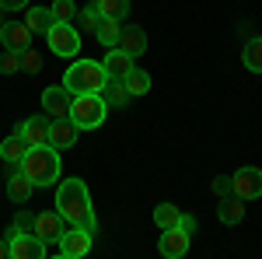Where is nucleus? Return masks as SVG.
I'll use <instances>...</instances> for the list:
<instances>
[{
  "label": "nucleus",
  "mask_w": 262,
  "mask_h": 259,
  "mask_svg": "<svg viewBox=\"0 0 262 259\" xmlns=\"http://www.w3.org/2000/svg\"><path fill=\"white\" fill-rule=\"evenodd\" d=\"M56 210L67 224L74 228H88V231H98V217H95V207H91V193L84 179H63L56 189Z\"/></svg>",
  "instance_id": "nucleus-1"
},
{
  "label": "nucleus",
  "mask_w": 262,
  "mask_h": 259,
  "mask_svg": "<svg viewBox=\"0 0 262 259\" xmlns=\"http://www.w3.org/2000/svg\"><path fill=\"white\" fill-rule=\"evenodd\" d=\"M18 168L28 175V182L35 189H46V186H56V179H60V172H63V161H60V151L53 144H39V147L25 151Z\"/></svg>",
  "instance_id": "nucleus-2"
},
{
  "label": "nucleus",
  "mask_w": 262,
  "mask_h": 259,
  "mask_svg": "<svg viewBox=\"0 0 262 259\" xmlns=\"http://www.w3.org/2000/svg\"><path fill=\"white\" fill-rule=\"evenodd\" d=\"M108 84V70L101 60H74L63 74V88L70 95H88V91H101Z\"/></svg>",
  "instance_id": "nucleus-3"
},
{
  "label": "nucleus",
  "mask_w": 262,
  "mask_h": 259,
  "mask_svg": "<svg viewBox=\"0 0 262 259\" xmlns=\"http://www.w3.org/2000/svg\"><path fill=\"white\" fill-rule=\"evenodd\" d=\"M108 105L101 98V91H88V95H74L70 98V119L77 123V130H98L105 123Z\"/></svg>",
  "instance_id": "nucleus-4"
},
{
  "label": "nucleus",
  "mask_w": 262,
  "mask_h": 259,
  "mask_svg": "<svg viewBox=\"0 0 262 259\" xmlns=\"http://www.w3.org/2000/svg\"><path fill=\"white\" fill-rule=\"evenodd\" d=\"M46 42L56 56H77L81 53V32L74 28V21H53L46 28Z\"/></svg>",
  "instance_id": "nucleus-5"
},
{
  "label": "nucleus",
  "mask_w": 262,
  "mask_h": 259,
  "mask_svg": "<svg viewBox=\"0 0 262 259\" xmlns=\"http://www.w3.org/2000/svg\"><path fill=\"white\" fill-rule=\"evenodd\" d=\"M7 245H11V259H42L49 252V245L35 231H14V228H7Z\"/></svg>",
  "instance_id": "nucleus-6"
},
{
  "label": "nucleus",
  "mask_w": 262,
  "mask_h": 259,
  "mask_svg": "<svg viewBox=\"0 0 262 259\" xmlns=\"http://www.w3.org/2000/svg\"><path fill=\"white\" fill-rule=\"evenodd\" d=\"M231 189H234V196H242L245 203H248V200H259L262 196V168H252V165L238 168V172L231 175Z\"/></svg>",
  "instance_id": "nucleus-7"
},
{
  "label": "nucleus",
  "mask_w": 262,
  "mask_h": 259,
  "mask_svg": "<svg viewBox=\"0 0 262 259\" xmlns=\"http://www.w3.org/2000/svg\"><path fill=\"white\" fill-rule=\"evenodd\" d=\"M91 235L95 231H88V228H67L63 231V238L56 242V249H60L63 259H81L91 252Z\"/></svg>",
  "instance_id": "nucleus-8"
},
{
  "label": "nucleus",
  "mask_w": 262,
  "mask_h": 259,
  "mask_svg": "<svg viewBox=\"0 0 262 259\" xmlns=\"http://www.w3.org/2000/svg\"><path fill=\"white\" fill-rule=\"evenodd\" d=\"M70 91L63 88V84H49L46 91H42V112L46 116H53V119H63V116H70Z\"/></svg>",
  "instance_id": "nucleus-9"
},
{
  "label": "nucleus",
  "mask_w": 262,
  "mask_h": 259,
  "mask_svg": "<svg viewBox=\"0 0 262 259\" xmlns=\"http://www.w3.org/2000/svg\"><path fill=\"white\" fill-rule=\"evenodd\" d=\"M63 224H67V221L60 217V210H42V214H35V224H32V231H35V235H39L46 245H53V242H60V238H63V231H67Z\"/></svg>",
  "instance_id": "nucleus-10"
},
{
  "label": "nucleus",
  "mask_w": 262,
  "mask_h": 259,
  "mask_svg": "<svg viewBox=\"0 0 262 259\" xmlns=\"http://www.w3.org/2000/svg\"><path fill=\"white\" fill-rule=\"evenodd\" d=\"M189 242H192V235H185L179 224H175V228H164L161 242H158V252H161L164 259H182L189 252Z\"/></svg>",
  "instance_id": "nucleus-11"
},
{
  "label": "nucleus",
  "mask_w": 262,
  "mask_h": 259,
  "mask_svg": "<svg viewBox=\"0 0 262 259\" xmlns=\"http://www.w3.org/2000/svg\"><path fill=\"white\" fill-rule=\"evenodd\" d=\"M28 147H39V144H49V119L46 116H28L25 123H18V130H14Z\"/></svg>",
  "instance_id": "nucleus-12"
},
{
  "label": "nucleus",
  "mask_w": 262,
  "mask_h": 259,
  "mask_svg": "<svg viewBox=\"0 0 262 259\" xmlns=\"http://www.w3.org/2000/svg\"><path fill=\"white\" fill-rule=\"evenodd\" d=\"M77 123L70 119V116H63V119H53L49 123V144L56 147V151H67V147H74L77 144Z\"/></svg>",
  "instance_id": "nucleus-13"
},
{
  "label": "nucleus",
  "mask_w": 262,
  "mask_h": 259,
  "mask_svg": "<svg viewBox=\"0 0 262 259\" xmlns=\"http://www.w3.org/2000/svg\"><path fill=\"white\" fill-rule=\"evenodd\" d=\"M0 39H4V49H14V53H25L32 46V32L25 21H4L0 28Z\"/></svg>",
  "instance_id": "nucleus-14"
},
{
  "label": "nucleus",
  "mask_w": 262,
  "mask_h": 259,
  "mask_svg": "<svg viewBox=\"0 0 262 259\" xmlns=\"http://www.w3.org/2000/svg\"><path fill=\"white\" fill-rule=\"evenodd\" d=\"M4 193H7V200H11V203H28V196L35 193V186H32V182H28V175L18 168V172H11V175H7Z\"/></svg>",
  "instance_id": "nucleus-15"
},
{
  "label": "nucleus",
  "mask_w": 262,
  "mask_h": 259,
  "mask_svg": "<svg viewBox=\"0 0 262 259\" xmlns=\"http://www.w3.org/2000/svg\"><path fill=\"white\" fill-rule=\"evenodd\" d=\"M133 60H137V56H129L126 49L112 46V49L105 53V60H101V63H105V70H108V77H126V74L133 70Z\"/></svg>",
  "instance_id": "nucleus-16"
},
{
  "label": "nucleus",
  "mask_w": 262,
  "mask_h": 259,
  "mask_svg": "<svg viewBox=\"0 0 262 259\" xmlns=\"http://www.w3.org/2000/svg\"><path fill=\"white\" fill-rule=\"evenodd\" d=\"M119 49H126L129 56H140L143 49H147V32H143L140 25H129V28H122L119 32V42H116Z\"/></svg>",
  "instance_id": "nucleus-17"
},
{
  "label": "nucleus",
  "mask_w": 262,
  "mask_h": 259,
  "mask_svg": "<svg viewBox=\"0 0 262 259\" xmlns=\"http://www.w3.org/2000/svg\"><path fill=\"white\" fill-rule=\"evenodd\" d=\"M101 98H105V105H112V109H126L133 102V95L126 91L122 77H108V84L101 88Z\"/></svg>",
  "instance_id": "nucleus-18"
},
{
  "label": "nucleus",
  "mask_w": 262,
  "mask_h": 259,
  "mask_svg": "<svg viewBox=\"0 0 262 259\" xmlns=\"http://www.w3.org/2000/svg\"><path fill=\"white\" fill-rule=\"evenodd\" d=\"M217 217L221 224H242L245 221V200L242 196H224L217 207Z\"/></svg>",
  "instance_id": "nucleus-19"
},
{
  "label": "nucleus",
  "mask_w": 262,
  "mask_h": 259,
  "mask_svg": "<svg viewBox=\"0 0 262 259\" xmlns=\"http://www.w3.org/2000/svg\"><path fill=\"white\" fill-rule=\"evenodd\" d=\"M25 25H28V32H32V35H46V28L53 25V14H49V7H32V4H28Z\"/></svg>",
  "instance_id": "nucleus-20"
},
{
  "label": "nucleus",
  "mask_w": 262,
  "mask_h": 259,
  "mask_svg": "<svg viewBox=\"0 0 262 259\" xmlns=\"http://www.w3.org/2000/svg\"><path fill=\"white\" fill-rule=\"evenodd\" d=\"M25 151H28V144H25L18 133H11V137L0 144V161H7V165H21Z\"/></svg>",
  "instance_id": "nucleus-21"
},
{
  "label": "nucleus",
  "mask_w": 262,
  "mask_h": 259,
  "mask_svg": "<svg viewBox=\"0 0 262 259\" xmlns=\"http://www.w3.org/2000/svg\"><path fill=\"white\" fill-rule=\"evenodd\" d=\"M119 32H122V21H116V18H101V21H98V28H95V39H98L105 49H112V46L119 42Z\"/></svg>",
  "instance_id": "nucleus-22"
},
{
  "label": "nucleus",
  "mask_w": 262,
  "mask_h": 259,
  "mask_svg": "<svg viewBox=\"0 0 262 259\" xmlns=\"http://www.w3.org/2000/svg\"><path fill=\"white\" fill-rule=\"evenodd\" d=\"M122 84H126V91H129L133 98H140V95H147V91H150V74H147V70H140V67H133V70L122 77Z\"/></svg>",
  "instance_id": "nucleus-23"
},
{
  "label": "nucleus",
  "mask_w": 262,
  "mask_h": 259,
  "mask_svg": "<svg viewBox=\"0 0 262 259\" xmlns=\"http://www.w3.org/2000/svg\"><path fill=\"white\" fill-rule=\"evenodd\" d=\"M242 63L252 70V74H262V35L245 42V53H242Z\"/></svg>",
  "instance_id": "nucleus-24"
},
{
  "label": "nucleus",
  "mask_w": 262,
  "mask_h": 259,
  "mask_svg": "<svg viewBox=\"0 0 262 259\" xmlns=\"http://www.w3.org/2000/svg\"><path fill=\"white\" fill-rule=\"evenodd\" d=\"M179 221H182V210L175 203H158V207H154V224H158L161 231L164 228H175Z\"/></svg>",
  "instance_id": "nucleus-25"
},
{
  "label": "nucleus",
  "mask_w": 262,
  "mask_h": 259,
  "mask_svg": "<svg viewBox=\"0 0 262 259\" xmlns=\"http://www.w3.org/2000/svg\"><path fill=\"white\" fill-rule=\"evenodd\" d=\"M95 4H98L101 18H116V21H122L126 14H129V0H95Z\"/></svg>",
  "instance_id": "nucleus-26"
},
{
  "label": "nucleus",
  "mask_w": 262,
  "mask_h": 259,
  "mask_svg": "<svg viewBox=\"0 0 262 259\" xmlns=\"http://www.w3.org/2000/svg\"><path fill=\"white\" fill-rule=\"evenodd\" d=\"M77 11H81V7H77L74 0H53V4H49L53 21H74V18H77Z\"/></svg>",
  "instance_id": "nucleus-27"
},
{
  "label": "nucleus",
  "mask_w": 262,
  "mask_h": 259,
  "mask_svg": "<svg viewBox=\"0 0 262 259\" xmlns=\"http://www.w3.org/2000/svg\"><path fill=\"white\" fill-rule=\"evenodd\" d=\"M77 18H81L84 32H91V35H95V28H98V21H101V11H98V4H88L84 11H77Z\"/></svg>",
  "instance_id": "nucleus-28"
},
{
  "label": "nucleus",
  "mask_w": 262,
  "mask_h": 259,
  "mask_svg": "<svg viewBox=\"0 0 262 259\" xmlns=\"http://www.w3.org/2000/svg\"><path fill=\"white\" fill-rule=\"evenodd\" d=\"M18 70H21V53L0 49V74H18Z\"/></svg>",
  "instance_id": "nucleus-29"
},
{
  "label": "nucleus",
  "mask_w": 262,
  "mask_h": 259,
  "mask_svg": "<svg viewBox=\"0 0 262 259\" xmlns=\"http://www.w3.org/2000/svg\"><path fill=\"white\" fill-rule=\"evenodd\" d=\"M21 70H25V74H39V70H42V56L32 49V46L21 53Z\"/></svg>",
  "instance_id": "nucleus-30"
},
{
  "label": "nucleus",
  "mask_w": 262,
  "mask_h": 259,
  "mask_svg": "<svg viewBox=\"0 0 262 259\" xmlns=\"http://www.w3.org/2000/svg\"><path fill=\"white\" fill-rule=\"evenodd\" d=\"M213 193H217V196H234V189H231V175H217V179H213Z\"/></svg>",
  "instance_id": "nucleus-31"
},
{
  "label": "nucleus",
  "mask_w": 262,
  "mask_h": 259,
  "mask_svg": "<svg viewBox=\"0 0 262 259\" xmlns=\"http://www.w3.org/2000/svg\"><path fill=\"white\" fill-rule=\"evenodd\" d=\"M32 224H35V217H32V214H25V210H18L11 228H14V231H32Z\"/></svg>",
  "instance_id": "nucleus-32"
},
{
  "label": "nucleus",
  "mask_w": 262,
  "mask_h": 259,
  "mask_svg": "<svg viewBox=\"0 0 262 259\" xmlns=\"http://www.w3.org/2000/svg\"><path fill=\"white\" fill-rule=\"evenodd\" d=\"M179 228H182V231H185V235H196V231H200V221L192 217V214H182Z\"/></svg>",
  "instance_id": "nucleus-33"
},
{
  "label": "nucleus",
  "mask_w": 262,
  "mask_h": 259,
  "mask_svg": "<svg viewBox=\"0 0 262 259\" xmlns=\"http://www.w3.org/2000/svg\"><path fill=\"white\" fill-rule=\"evenodd\" d=\"M28 4H32V0H0V7H4V11H25Z\"/></svg>",
  "instance_id": "nucleus-34"
},
{
  "label": "nucleus",
  "mask_w": 262,
  "mask_h": 259,
  "mask_svg": "<svg viewBox=\"0 0 262 259\" xmlns=\"http://www.w3.org/2000/svg\"><path fill=\"white\" fill-rule=\"evenodd\" d=\"M0 259H11V245H7V235L0 238Z\"/></svg>",
  "instance_id": "nucleus-35"
},
{
  "label": "nucleus",
  "mask_w": 262,
  "mask_h": 259,
  "mask_svg": "<svg viewBox=\"0 0 262 259\" xmlns=\"http://www.w3.org/2000/svg\"><path fill=\"white\" fill-rule=\"evenodd\" d=\"M4 21H7V11H4V7H0V28H4Z\"/></svg>",
  "instance_id": "nucleus-36"
},
{
  "label": "nucleus",
  "mask_w": 262,
  "mask_h": 259,
  "mask_svg": "<svg viewBox=\"0 0 262 259\" xmlns=\"http://www.w3.org/2000/svg\"><path fill=\"white\" fill-rule=\"evenodd\" d=\"M0 49H4V39H0Z\"/></svg>",
  "instance_id": "nucleus-37"
}]
</instances>
